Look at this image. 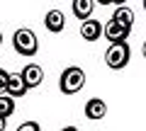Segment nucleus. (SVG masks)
Segmentation results:
<instances>
[{"instance_id": "1", "label": "nucleus", "mask_w": 146, "mask_h": 131, "mask_svg": "<svg viewBox=\"0 0 146 131\" xmlns=\"http://www.w3.org/2000/svg\"><path fill=\"white\" fill-rule=\"evenodd\" d=\"M83 85H85V70L78 68V66H68V68L61 73V78H58V90H61L63 95L80 92Z\"/></svg>"}, {"instance_id": "2", "label": "nucleus", "mask_w": 146, "mask_h": 131, "mask_svg": "<svg viewBox=\"0 0 146 131\" xmlns=\"http://www.w3.org/2000/svg\"><path fill=\"white\" fill-rule=\"evenodd\" d=\"M12 46H15V51L20 53V56H34V53L39 51V39H36V34L32 29L20 27V29L12 34Z\"/></svg>"}, {"instance_id": "3", "label": "nucleus", "mask_w": 146, "mask_h": 131, "mask_svg": "<svg viewBox=\"0 0 146 131\" xmlns=\"http://www.w3.org/2000/svg\"><path fill=\"white\" fill-rule=\"evenodd\" d=\"M129 58H131V49H129V44H127V39L112 41V46L105 51V63H107L112 70L124 68L127 63H129Z\"/></svg>"}, {"instance_id": "4", "label": "nucleus", "mask_w": 146, "mask_h": 131, "mask_svg": "<svg viewBox=\"0 0 146 131\" xmlns=\"http://www.w3.org/2000/svg\"><path fill=\"white\" fill-rule=\"evenodd\" d=\"M129 32H131L129 27L119 24L115 17H112L107 24H102V37H107V41H122V39L129 37Z\"/></svg>"}, {"instance_id": "5", "label": "nucleus", "mask_w": 146, "mask_h": 131, "mask_svg": "<svg viewBox=\"0 0 146 131\" xmlns=\"http://www.w3.org/2000/svg\"><path fill=\"white\" fill-rule=\"evenodd\" d=\"M80 37H83L85 41H98V39L102 37V22L93 20V17L80 20Z\"/></svg>"}, {"instance_id": "6", "label": "nucleus", "mask_w": 146, "mask_h": 131, "mask_svg": "<svg viewBox=\"0 0 146 131\" xmlns=\"http://www.w3.org/2000/svg\"><path fill=\"white\" fill-rule=\"evenodd\" d=\"M22 80H25V85L27 88H39L42 85V80H44V70H42V66H36V63H29V66H25L22 68Z\"/></svg>"}, {"instance_id": "7", "label": "nucleus", "mask_w": 146, "mask_h": 131, "mask_svg": "<svg viewBox=\"0 0 146 131\" xmlns=\"http://www.w3.org/2000/svg\"><path fill=\"white\" fill-rule=\"evenodd\" d=\"M44 27H46L49 32H54V34H58V32L66 27V15H63L61 10H49L46 17H44Z\"/></svg>"}, {"instance_id": "8", "label": "nucleus", "mask_w": 146, "mask_h": 131, "mask_svg": "<svg viewBox=\"0 0 146 131\" xmlns=\"http://www.w3.org/2000/svg\"><path fill=\"white\" fill-rule=\"evenodd\" d=\"M105 114H107V105H105L100 97H93V100L85 102V117H88V119L98 121V119H102Z\"/></svg>"}, {"instance_id": "9", "label": "nucleus", "mask_w": 146, "mask_h": 131, "mask_svg": "<svg viewBox=\"0 0 146 131\" xmlns=\"http://www.w3.org/2000/svg\"><path fill=\"white\" fill-rule=\"evenodd\" d=\"M73 15L78 17V20H88L95 10V0H73Z\"/></svg>"}, {"instance_id": "10", "label": "nucleus", "mask_w": 146, "mask_h": 131, "mask_svg": "<svg viewBox=\"0 0 146 131\" xmlns=\"http://www.w3.org/2000/svg\"><path fill=\"white\" fill-rule=\"evenodd\" d=\"M27 85H25V80H22V75H12L10 73V78H7V95H12V97H22V95L27 92Z\"/></svg>"}, {"instance_id": "11", "label": "nucleus", "mask_w": 146, "mask_h": 131, "mask_svg": "<svg viewBox=\"0 0 146 131\" xmlns=\"http://www.w3.org/2000/svg\"><path fill=\"white\" fill-rule=\"evenodd\" d=\"M112 17H115V20L119 22V24L129 27V29L134 27V10H131V7H124V5H119V7L115 10V15H112Z\"/></svg>"}, {"instance_id": "12", "label": "nucleus", "mask_w": 146, "mask_h": 131, "mask_svg": "<svg viewBox=\"0 0 146 131\" xmlns=\"http://www.w3.org/2000/svg\"><path fill=\"white\" fill-rule=\"evenodd\" d=\"M15 114V97L12 95H7V92H3L0 95V117H12Z\"/></svg>"}, {"instance_id": "13", "label": "nucleus", "mask_w": 146, "mask_h": 131, "mask_svg": "<svg viewBox=\"0 0 146 131\" xmlns=\"http://www.w3.org/2000/svg\"><path fill=\"white\" fill-rule=\"evenodd\" d=\"M7 78H10V73L5 68H0V95L7 92Z\"/></svg>"}, {"instance_id": "14", "label": "nucleus", "mask_w": 146, "mask_h": 131, "mask_svg": "<svg viewBox=\"0 0 146 131\" xmlns=\"http://www.w3.org/2000/svg\"><path fill=\"white\" fill-rule=\"evenodd\" d=\"M20 131H39V124H36V121H25V124L20 126Z\"/></svg>"}, {"instance_id": "15", "label": "nucleus", "mask_w": 146, "mask_h": 131, "mask_svg": "<svg viewBox=\"0 0 146 131\" xmlns=\"http://www.w3.org/2000/svg\"><path fill=\"white\" fill-rule=\"evenodd\" d=\"M95 3H100V5H105V7H107L110 3H112V0H95Z\"/></svg>"}, {"instance_id": "16", "label": "nucleus", "mask_w": 146, "mask_h": 131, "mask_svg": "<svg viewBox=\"0 0 146 131\" xmlns=\"http://www.w3.org/2000/svg\"><path fill=\"white\" fill-rule=\"evenodd\" d=\"M0 131H5V117H0Z\"/></svg>"}, {"instance_id": "17", "label": "nucleus", "mask_w": 146, "mask_h": 131, "mask_svg": "<svg viewBox=\"0 0 146 131\" xmlns=\"http://www.w3.org/2000/svg\"><path fill=\"white\" fill-rule=\"evenodd\" d=\"M115 5H127V0H112Z\"/></svg>"}, {"instance_id": "18", "label": "nucleus", "mask_w": 146, "mask_h": 131, "mask_svg": "<svg viewBox=\"0 0 146 131\" xmlns=\"http://www.w3.org/2000/svg\"><path fill=\"white\" fill-rule=\"evenodd\" d=\"M144 58H146V41H144Z\"/></svg>"}, {"instance_id": "19", "label": "nucleus", "mask_w": 146, "mask_h": 131, "mask_svg": "<svg viewBox=\"0 0 146 131\" xmlns=\"http://www.w3.org/2000/svg\"><path fill=\"white\" fill-rule=\"evenodd\" d=\"M0 46H3V32H0Z\"/></svg>"}, {"instance_id": "20", "label": "nucleus", "mask_w": 146, "mask_h": 131, "mask_svg": "<svg viewBox=\"0 0 146 131\" xmlns=\"http://www.w3.org/2000/svg\"><path fill=\"white\" fill-rule=\"evenodd\" d=\"M144 10H146V0H144Z\"/></svg>"}]
</instances>
